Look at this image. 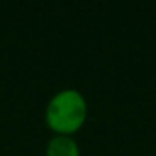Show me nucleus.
I'll use <instances>...</instances> for the list:
<instances>
[{
    "label": "nucleus",
    "mask_w": 156,
    "mask_h": 156,
    "mask_svg": "<svg viewBox=\"0 0 156 156\" xmlns=\"http://www.w3.org/2000/svg\"><path fill=\"white\" fill-rule=\"evenodd\" d=\"M87 116V102L77 89H62L51 98L45 108L47 124L59 134L74 133Z\"/></svg>",
    "instance_id": "nucleus-1"
},
{
    "label": "nucleus",
    "mask_w": 156,
    "mask_h": 156,
    "mask_svg": "<svg viewBox=\"0 0 156 156\" xmlns=\"http://www.w3.org/2000/svg\"><path fill=\"white\" fill-rule=\"evenodd\" d=\"M47 156H79V146L69 134H55L47 143Z\"/></svg>",
    "instance_id": "nucleus-2"
}]
</instances>
